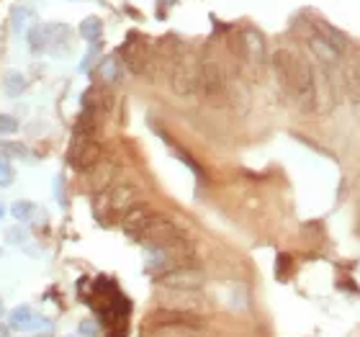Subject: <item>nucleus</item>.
Masks as SVG:
<instances>
[{
	"label": "nucleus",
	"instance_id": "f257e3e1",
	"mask_svg": "<svg viewBox=\"0 0 360 337\" xmlns=\"http://www.w3.org/2000/svg\"><path fill=\"white\" fill-rule=\"evenodd\" d=\"M278 83L283 93L299 106L301 111H314V93H311V65L301 54L291 49H278L273 54Z\"/></svg>",
	"mask_w": 360,
	"mask_h": 337
},
{
	"label": "nucleus",
	"instance_id": "f03ea898",
	"mask_svg": "<svg viewBox=\"0 0 360 337\" xmlns=\"http://www.w3.org/2000/svg\"><path fill=\"white\" fill-rule=\"evenodd\" d=\"M198 93L211 106H224L229 101L226 72L214 57H206V60L198 62Z\"/></svg>",
	"mask_w": 360,
	"mask_h": 337
},
{
	"label": "nucleus",
	"instance_id": "7ed1b4c3",
	"mask_svg": "<svg viewBox=\"0 0 360 337\" xmlns=\"http://www.w3.org/2000/svg\"><path fill=\"white\" fill-rule=\"evenodd\" d=\"M160 286L167 288V291H180V293H193L198 288H203L206 284V273L201 268H193V265H180V268H173L162 273L158 278Z\"/></svg>",
	"mask_w": 360,
	"mask_h": 337
},
{
	"label": "nucleus",
	"instance_id": "20e7f679",
	"mask_svg": "<svg viewBox=\"0 0 360 337\" xmlns=\"http://www.w3.org/2000/svg\"><path fill=\"white\" fill-rule=\"evenodd\" d=\"M170 88H173L175 96L180 98H191L198 93V60L191 57V54H183L173 68V75H170Z\"/></svg>",
	"mask_w": 360,
	"mask_h": 337
},
{
	"label": "nucleus",
	"instance_id": "39448f33",
	"mask_svg": "<svg viewBox=\"0 0 360 337\" xmlns=\"http://www.w3.org/2000/svg\"><path fill=\"white\" fill-rule=\"evenodd\" d=\"M178 237H183V232L178 229V224H175L173 219L162 217V214H155V217L150 219V224L144 227L142 234H139L136 240L142 242L147 250H155V248L167 245V242L178 240Z\"/></svg>",
	"mask_w": 360,
	"mask_h": 337
},
{
	"label": "nucleus",
	"instance_id": "423d86ee",
	"mask_svg": "<svg viewBox=\"0 0 360 337\" xmlns=\"http://www.w3.org/2000/svg\"><path fill=\"white\" fill-rule=\"evenodd\" d=\"M139 203H142V188L131 180H121L105 193V209L116 217H124L127 211H131Z\"/></svg>",
	"mask_w": 360,
	"mask_h": 337
},
{
	"label": "nucleus",
	"instance_id": "0eeeda50",
	"mask_svg": "<svg viewBox=\"0 0 360 337\" xmlns=\"http://www.w3.org/2000/svg\"><path fill=\"white\" fill-rule=\"evenodd\" d=\"M240 52H242V57H245V62H248L255 72H260V70L265 68V62H268V44H265V37L257 29H252V26L240 31Z\"/></svg>",
	"mask_w": 360,
	"mask_h": 337
},
{
	"label": "nucleus",
	"instance_id": "6e6552de",
	"mask_svg": "<svg viewBox=\"0 0 360 337\" xmlns=\"http://www.w3.org/2000/svg\"><path fill=\"white\" fill-rule=\"evenodd\" d=\"M311 93H314V111L330 113L335 108V85H332L330 70H324L316 62L311 68Z\"/></svg>",
	"mask_w": 360,
	"mask_h": 337
},
{
	"label": "nucleus",
	"instance_id": "1a4fd4ad",
	"mask_svg": "<svg viewBox=\"0 0 360 337\" xmlns=\"http://www.w3.org/2000/svg\"><path fill=\"white\" fill-rule=\"evenodd\" d=\"M103 160V147L96 139H75L70 147V165L77 172H88Z\"/></svg>",
	"mask_w": 360,
	"mask_h": 337
},
{
	"label": "nucleus",
	"instance_id": "9d476101",
	"mask_svg": "<svg viewBox=\"0 0 360 337\" xmlns=\"http://www.w3.org/2000/svg\"><path fill=\"white\" fill-rule=\"evenodd\" d=\"M309 49L314 54L316 65H322L324 70H335V68H340V62H342L340 60L342 54H340L330 42H324L319 34H311V37H309Z\"/></svg>",
	"mask_w": 360,
	"mask_h": 337
},
{
	"label": "nucleus",
	"instance_id": "9b49d317",
	"mask_svg": "<svg viewBox=\"0 0 360 337\" xmlns=\"http://www.w3.org/2000/svg\"><path fill=\"white\" fill-rule=\"evenodd\" d=\"M121 60L127 65L134 75H144L147 68H150V52H147V46L142 42H129L124 49H121Z\"/></svg>",
	"mask_w": 360,
	"mask_h": 337
},
{
	"label": "nucleus",
	"instance_id": "f8f14e48",
	"mask_svg": "<svg viewBox=\"0 0 360 337\" xmlns=\"http://www.w3.org/2000/svg\"><path fill=\"white\" fill-rule=\"evenodd\" d=\"M155 217V211L147 206V203H139V206H134L131 211H127L124 217H121V227H124V232L129 234V237H139L142 234V229L147 224H150V219Z\"/></svg>",
	"mask_w": 360,
	"mask_h": 337
},
{
	"label": "nucleus",
	"instance_id": "ddd939ff",
	"mask_svg": "<svg viewBox=\"0 0 360 337\" xmlns=\"http://www.w3.org/2000/svg\"><path fill=\"white\" fill-rule=\"evenodd\" d=\"M342 85L350 101H360V60H347L342 65Z\"/></svg>",
	"mask_w": 360,
	"mask_h": 337
},
{
	"label": "nucleus",
	"instance_id": "4468645a",
	"mask_svg": "<svg viewBox=\"0 0 360 337\" xmlns=\"http://www.w3.org/2000/svg\"><path fill=\"white\" fill-rule=\"evenodd\" d=\"M39 317H34V312H31V307H15L11 314H8V324H11V330H34V327H39L37 322Z\"/></svg>",
	"mask_w": 360,
	"mask_h": 337
},
{
	"label": "nucleus",
	"instance_id": "2eb2a0df",
	"mask_svg": "<svg viewBox=\"0 0 360 337\" xmlns=\"http://www.w3.org/2000/svg\"><path fill=\"white\" fill-rule=\"evenodd\" d=\"M98 77H101V83H105V85L119 83L121 60L116 57V54H108V57H103V60L98 62Z\"/></svg>",
	"mask_w": 360,
	"mask_h": 337
},
{
	"label": "nucleus",
	"instance_id": "dca6fc26",
	"mask_svg": "<svg viewBox=\"0 0 360 337\" xmlns=\"http://www.w3.org/2000/svg\"><path fill=\"white\" fill-rule=\"evenodd\" d=\"M96 129H98V113L96 111H88V108H83V113L77 116V124H75L77 139H93Z\"/></svg>",
	"mask_w": 360,
	"mask_h": 337
},
{
	"label": "nucleus",
	"instance_id": "f3484780",
	"mask_svg": "<svg viewBox=\"0 0 360 337\" xmlns=\"http://www.w3.org/2000/svg\"><path fill=\"white\" fill-rule=\"evenodd\" d=\"M3 88H6V93L11 98H18V96H23V90L29 88V80H26L23 72H18V70H8L6 77H3Z\"/></svg>",
	"mask_w": 360,
	"mask_h": 337
},
{
	"label": "nucleus",
	"instance_id": "a211bd4d",
	"mask_svg": "<svg viewBox=\"0 0 360 337\" xmlns=\"http://www.w3.org/2000/svg\"><path fill=\"white\" fill-rule=\"evenodd\" d=\"M316 34H319V37H322L324 42H330V44L335 46V49H338L340 54H342L347 49V37L340 29L330 26V23H324V21L319 23V31H316Z\"/></svg>",
	"mask_w": 360,
	"mask_h": 337
},
{
	"label": "nucleus",
	"instance_id": "6ab92c4d",
	"mask_svg": "<svg viewBox=\"0 0 360 337\" xmlns=\"http://www.w3.org/2000/svg\"><path fill=\"white\" fill-rule=\"evenodd\" d=\"M49 44V31L44 26H31L29 29V49L31 54H41Z\"/></svg>",
	"mask_w": 360,
	"mask_h": 337
},
{
	"label": "nucleus",
	"instance_id": "aec40b11",
	"mask_svg": "<svg viewBox=\"0 0 360 337\" xmlns=\"http://www.w3.org/2000/svg\"><path fill=\"white\" fill-rule=\"evenodd\" d=\"M101 31H103V26H101V21L98 18H85L83 23H80V37L88 42V44L96 46L98 39H101Z\"/></svg>",
	"mask_w": 360,
	"mask_h": 337
},
{
	"label": "nucleus",
	"instance_id": "412c9836",
	"mask_svg": "<svg viewBox=\"0 0 360 337\" xmlns=\"http://www.w3.org/2000/svg\"><path fill=\"white\" fill-rule=\"evenodd\" d=\"M34 214H37V206L31 201H15L13 206H11V217H13L15 222H29Z\"/></svg>",
	"mask_w": 360,
	"mask_h": 337
},
{
	"label": "nucleus",
	"instance_id": "4be33fe9",
	"mask_svg": "<svg viewBox=\"0 0 360 337\" xmlns=\"http://www.w3.org/2000/svg\"><path fill=\"white\" fill-rule=\"evenodd\" d=\"M15 180V170L13 165L8 163L6 155H0V188H8Z\"/></svg>",
	"mask_w": 360,
	"mask_h": 337
},
{
	"label": "nucleus",
	"instance_id": "5701e85b",
	"mask_svg": "<svg viewBox=\"0 0 360 337\" xmlns=\"http://www.w3.org/2000/svg\"><path fill=\"white\" fill-rule=\"evenodd\" d=\"M0 150L3 152H13L15 158H21V160H29V147L26 144H21V142H3L0 144Z\"/></svg>",
	"mask_w": 360,
	"mask_h": 337
},
{
	"label": "nucleus",
	"instance_id": "b1692460",
	"mask_svg": "<svg viewBox=\"0 0 360 337\" xmlns=\"http://www.w3.org/2000/svg\"><path fill=\"white\" fill-rule=\"evenodd\" d=\"M18 132V119L11 113H0V134H15Z\"/></svg>",
	"mask_w": 360,
	"mask_h": 337
},
{
	"label": "nucleus",
	"instance_id": "393cba45",
	"mask_svg": "<svg viewBox=\"0 0 360 337\" xmlns=\"http://www.w3.org/2000/svg\"><path fill=\"white\" fill-rule=\"evenodd\" d=\"M77 330H80V335H85V337H96L98 335V324L93 322V319H83Z\"/></svg>",
	"mask_w": 360,
	"mask_h": 337
},
{
	"label": "nucleus",
	"instance_id": "a878e982",
	"mask_svg": "<svg viewBox=\"0 0 360 337\" xmlns=\"http://www.w3.org/2000/svg\"><path fill=\"white\" fill-rule=\"evenodd\" d=\"M23 240H26V232H23V229H15V227L13 229H8V242H13L15 245V242H23Z\"/></svg>",
	"mask_w": 360,
	"mask_h": 337
},
{
	"label": "nucleus",
	"instance_id": "bb28decb",
	"mask_svg": "<svg viewBox=\"0 0 360 337\" xmlns=\"http://www.w3.org/2000/svg\"><path fill=\"white\" fill-rule=\"evenodd\" d=\"M3 211H6V209H3V203H0V219H3Z\"/></svg>",
	"mask_w": 360,
	"mask_h": 337
},
{
	"label": "nucleus",
	"instance_id": "cd10ccee",
	"mask_svg": "<svg viewBox=\"0 0 360 337\" xmlns=\"http://www.w3.org/2000/svg\"><path fill=\"white\" fill-rule=\"evenodd\" d=\"M0 314H3V299H0Z\"/></svg>",
	"mask_w": 360,
	"mask_h": 337
},
{
	"label": "nucleus",
	"instance_id": "c85d7f7f",
	"mask_svg": "<svg viewBox=\"0 0 360 337\" xmlns=\"http://www.w3.org/2000/svg\"><path fill=\"white\" fill-rule=\"evenodd\" d=\"M0 255H3V253H0Z\"/></svg>",
	"mask_w": 360,
	"mask_h": 337
}]
</instances>
